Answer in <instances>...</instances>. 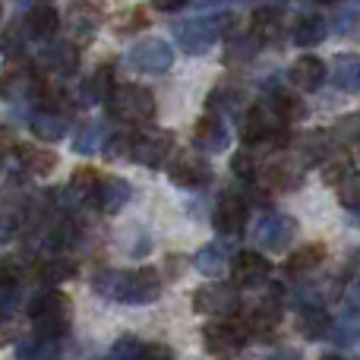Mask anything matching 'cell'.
Listing matches in <instances>:
<instances>
[{
  "label": "cell",
  "mask_w": 360,
  "mask_h": 360,
  "mask_svg": "<svg viewBox=\"0 0 360 360\" xmlns=\"http://www.w3.org/2000/svg\"><path fill=\"white\" fill-rule=\"evenodd\" d=\"M196 269L202 275H221L224 269H228V250L221 247V243H209V247H202L196 253Z\"/></svg>",
  "instance_id": "obj_34"
},
{
  "label": "cell",
  "mask_w": 360,
  "mask_h": 360,
  "mask_svg": "<svg viewBox=\"0 0 360 360\" xmlns=\"http://www.w3.org/2000/svg\"><path fill=\"white\" fill-rule=\"evenodd\" d=\"M326 73H329V70H326V63L319 60V57L304 54L291 63V86L297 89V92H316L326 82Z\"/></svg>",
  "instance_id": "obj_16"
},
{
  "label": "cell",
  "mask_w": 360,
  "mask_h": 360,
  "mask_svg": "<svg viewBox=\"0 0 360 360\" xmlns=\"http://www.w3.org/2000/svg\"><path fill=\"white\" fill-rule=\"evenodd\" d=\"M16 158H19V168L29 171V174H51L57 168L54 152L38 149V146H16Z\"/></svg>",
  "instance_id": "obj_27"
},
{
  "label": "cell",
  "mask_w": 360,
  "mask_h": 360,
  "mask_svg": "<svg viewBox=\"0 0 360 360\" xmlns=\"http://www.w3.org/2000/svg\"><path fill=\"white\" fill-rule=\"evenodd\" d=\"M136 360H174V351H171L168 345H158V342H139Z\"/></svg>",
  "instance_id": "obj_40"
},
{
  "label": "cell",
  "mask_w": 360,
  "mask_h": 360,
  "mask_svg": "<svg viewBox=\"0 0 360 360\" xmlns=\"http://www.w3.org/2000/svg\"><path fill=\"white\" fill-rule=\"evenodd\" d=\"M231 168H234V174L243 177V180H253L256 177V162H253V155H250V152H237V155L231 158Z\"/></svg>",
  "instance_id": "obj_41"
},
{
  "label": "cell",
  "mask_w": 360,
  "mask_h": 360,
  "mask_svg": "<svg viewBox=\"0 0 360 360\" xmlns=\"http://www.w3.org/2000/svg\"><path fill=\"white\" fill-rule=\"evenodd\" d=\"M262 180H266L272 190H291V186L304 184V168L288 162V158H272V162H266V168H262Z\"/></svg>",
  "instance_id": "obj_19"
},
{
  "label": "cell",
  "mask_w": 360,
  "mask_h": 360,
  "mask_svg": "<svg viewBox=\"0 0 360 360\" xmlns=\"http://www.w3.org/2000/svg\"><path fill=\"white\" fill-rule=\"evenodd\" d=\"M253 32H256V38H266V41L278 38V32H281V13L278 10H259L253 16Z\"/></svg>",
  "instance_id": "obj_35"
},
{
  "label": "cell",
  "mask_w": 360,
  "mask_h": 360,
  "mask_svg": "<svg viewBox=\"0 0 360 360\" xmlns=\"http://www.w3.org/2000/svg\"><path fill=\"white\" fill-rule=\"evenodd\" d=\"M98 174H95L92 168H79L73 174L67 186V196H60V202H89V199H95V186H98Z\"/></svg>",
  "instance_id": "obj_32"
},
{
  "label": "cell",
  "mask_w": 360,
  "mask_h": 360,
  "mask_svg": "<svg viewBox=\"0 0 360 360\" xmlns=\"http://www.w3.org/2000/svg\"><path fill=\"white\" fill-rule=\"evenodd\" d=\"M193 307L196 313H205V316H234L240 310V294H237L234 285H205L193 294Z\"/></svg>",
  "instance_id": "obj_8"
},
{
  "label": "cell",
  "mask_w": 360,
  "mask_h": 360,
  "mask_svg": "<svg viewBox=\"0 0 360 360\" xmlns=\"http://www.w3.org/2000/svg\"><path fill=\"white\" fill-rule=\"evenodd\" d=\"M171 149H174V133L149 127V130L130 133V149H127V155H130L133 162H139L143 168H165Z\"/></svg>",
  "instance_id": "obj_5"
},
{
  "label": "cell",
  "mask_w": 360,
  "mask_h": 360,
  "mask_svg": "<svg viewBox=\"0 0 360 360\" xmlns=\"http://www.w3.org/2000/svg\"><path fill=\"white\" fill-rule=\"evenodd\" d=\"M231 275H234V288H259L272 275V266H269V259L262 253L243 250L231 262Z\"/></svg>",
  "instance_id": "obj_12"
},
{
  "label": "cell",
  "mask_w": 360,
  "mask_h": 360,
  "mask_svg": "<svg viewBox=\"0 0 360 360\" xmlns=\"http://www.w3.org/2000/svg\"><path fill=\"white\" fill-rule=\"evenodd\" d=\"M278 319H281V297H278V291L266 294V297H262L259 304L247 313V326H250V329H256V332H272L275 326H278Z\"/></svg>",
  "instance_id": "obj_22"
},
{
  "label": "cell",
  "mask_w": 360,
  "mask_h": 360,
  "mask_svg": "<svg viewBox=\"0 0 360 360\" xmlns=\"http://www.w3.org/2000/svg\"><path fill=\"white\" fill-rule=\"evenodd\" d=\"M234 32V16L231 13H218V16L205 19H186V22L174 25V38L186 54H205L215 41L228 38Z\"/></svg>",
  "instance_id": "obj_2"
},
{
  "label": "cell",
  "mask_w": 360,
  "mask_h": 360,
  "mask_svg": "<svg viewBox=\"0 0 360 360\" xmlns=\"http://www.w3.org/2000/svg\"><path fill=\"white\" fill-rule=\"evenodd\" d=\"M130 63L146 73H165L174 67V48L162 38H146L130 48Z\"/></svg>",
  "instance_id": "obj_10"
},
{
  "label": "cell",
  "mask_w": 360,
  "mask_h": 360,
  "mask_svg": "<svg viewBox=\"0 0 360 360\" xmlns=\"http://www.w3.org/2000/svg\"><path fill=\"white\" fill-rule=\"evenodd\" d=\"M63 25L73 35V41H89L101 29V10L95 4H89V0H76L63 13Z\"/></svg>",
  "instance_id": "obj_11"
},
{
  "label": "cell",
  "mask_w": 360,
  "mask_h": 360,
  "mask_svg": "<svg viewBox=\"0 0 360 360\" xmlns=\"http://www.w3.org/2000/svg\"><path fill=\"white\" fill-rule=\"evenodd\" d=\"M95 291L108 300H124V304H152L162 294V278L155 269H101L95 275Z\"/></svg>",
  "instance_id": "obj_1"
},
{
  "label": "cell",
  "mask_w": 360,
  "mask_h": 360,
  "mask_svg": "<svg viewBox=\"0 0 360 360\" xmlns=\"http://www.w3.org/2000/svg\"><path fill=\"white\" fill-rule=\"evenodd\" d=\"M186 4H190V0H152V6L162 13H177V10H184Z\"/></svg>",
  "instance_id": "obj_46"
},
{
  "label": "cell",
  "mask_w": 360,
  "mask_h": 360,
  "mask_svg": "<svg viewBox=\"0 0 360 360\" xmlns=\"http://www.w3.org/2000/svg\"><path fill=\"white\" fill-rule=\"evenodd\" d=\"M202 345L215 360H234L247 345V332L234 323H209L202 329Z\"/></svg>",
  "instance_id": "obj_7"
},
{
  "label": "cell",
  "mask_w": 360,
  "mask_h": 360,
  "mask_svg": "<svg viewBox=\"0 0 360 360\" xmlns=\"http://www.w3.org/2000/svg\"><path fill=\"white\" fill-rule=\"evenodd\" d=\"M16 360H60V348L54 338H29L16 348Z\"/></svg>",
  "instance_id": "obj_33"
},
{
  "label": "cell",
  "mask_w": 360,
  "mask_h": 360,
  "mask_svg": "<svg viewBox=\"0 0 360 360\" xmlns=\"http://www.w3.org/2000/svg\"><path fill=\"white\" fill-rule=\"evenodd\" d=\"M319 360H345V357H338V354H326V357H319Z\"/></svg>",
  "instance_id": "obj_48"
},
{
  "label": "cell",
  "mask_w": 360,
  "mask_h": 360,
  "mask_svg": "<svg viewBox=\"0 0 360 360\" xmlns=\"http://www.w3.org/2000/svg\"><path fill=\"white\" fill-rule=\"evenodd\" d=\"M168 174L184 190H202V186L212 184V168L199 152H180L174 162L168 165Z\"/></svg>",
  "instance_id": "obj_9"
},
{
  "label": "cell",
  "mask_w": 360,
  "mask_h": 360,
  "mask_svg": "<svg viewBox=\"0 0 360 360\" xmlns=\"http://www.w3.org/2000/svg\"><path fill=\"white\" fill-rule=\"evenodd\" d=\"M338 143H342V146H354L357 143V117H354V114H348V117H345V127L342 124H338Z\"/></svg>",
  "instance_id": "obj_42"
},
{
  "label": "cell",
  "mask_w": 360,
  "mask_h": 360,
  "mask_svg": "<svg viewBox=\"0 0 360 360\" xmlns=\"http://www.w3.org/2000/svg\"><path fill=\"white\" fill-rule=\"evenodd\" d=\"M326 32H329L326 19L313 16V13H300L291 25V38H294V44H300V48H313V44H319L326 38Z\"/></svg>",
  "instance_id": "obj_23"
},
{
  "label": "cell",
  "mask_w": 360,
  "mask_h": 360,
  "mask_svg": "<svg viewBox=\"0 0 360 360\" xmlns=\"http://www.w3.org/2000/svg\"><path fill=\"white\" fill-rule=\"evenodd\" d=\"M294 234H297V224H294V218H288V215H269V218H262V224L256 228V243H262L266 250L278 253V250H288V243L294 240Z\"/></svg>",
  "instance_id": "obj_13"
},
{
  "label": "cell",
  "mask_w": 360,
  "mask_h": 360,
  "mask_svg": "<svg viewBox=\"0 0 360 360\" xmlns=\"http://www.w3.org/2000/svg\"><path fill=\"white\" fill-rule=\"evenodd\" d=\"M338 199L348 212H357L360 209V177L354 171H348L342 180H338Z\"/></svg>",
  "instance_id": "obj_36"
},
{
  "label": "cell",
  "mask_w": 360,
  "mask_h": 360,
  "mask_svg": "<svg viewBox=\"0 0 360 360\" xmlns=\"http://www.w3.org/2000/svg\"><path fill=\"white\" fill-rule=\"evenodd\" d=\"M70 300L57 291H41L32 297L29 304V316H32V326H35V335L38 338H60L63 332L70 329Z\"/></svg>",
  "instance_id": "obj_3"
},
{
  "label": "cell",
  "mask_w": 360,
  "mask_h": 360,
  "mask_svg": "<svg viewBox=\"0 0 360 360\" xmlns=\"http://www.w3.org/2000/svg\"><path fill=\"white\" fill-rule=\"evenodd\" d=\"M32 89H35V76L22 67H13V70H6L4 79H0V98L16 101V98H22V95H29Z\"/></svg>",
  "instance_id": "obj_31"
},
{
  "label": "cell",
  "mask_w": 360,
  "mask_h": 360,
  "mask_svg": "<svg viewBox=\"0 0 360 360\" xmlns=\"http://www.w3.org/2000/svg\"><path fill=\"white\" fill-rule=\"evenodd\" d=\"M348 171H351V162H348V158H342V162H329V168L323 171V177L329 180V184H338V180L348 174Z\"/></svg>",
  "instance_id": "obj_44"
},
{
  "label": "cell",
  "mask_w": 360,
  "mask_h": 360,
  "mask_svg": "<svg viewBox=\"0 0 360 360\" xmlns=\"http://www.w3.org/2000/svg\"><path fill=\"white\" fill-rule=\"evenodd\" d=\"M285 120L278 117L272 105H256L243 114L240 124V139L247 146H266V143H278L285 136Z\"/></svg>",
  "instance_id": "obj_6"
},
{
  "label": "cell",
  "mask_w": 360,
  "mask_h": 360,
  "mask_svg": "<svg viewBox=\"0 0 360 360\" xmlns=\"http://www.w3.org/2000/svg\"><path fill=\"white\" fill-rule=\"evenodd\" d=\"M319 4H335V0H319Z\"/></svg>",
  "instance_id": "obj_50"
},
{
  "label": "cell",
  "mask_w": 360,
  "mask_h": 360,
  "mask_svg": "<svg viewBox=\"0 0 360 360\" xmlns=\"http://www.w3.org/2000/svg\"><path fill=\"white\" fill-rule=\"evenodd\" d=\"M193 143L202 152H224L231 146V133L218 114H205V117H199L196 130H193Z\"/></svg>",
  "instance_id": "obj_14"
},
{
  "label": "cell",
  "mask_w": 360,
  "mask_h": 360,
  "mask_svg": "<svg viewBox=\"0 0 360 360\" xmlns=\"http://www.w3.org/2000/svg\"><path fill=\"white\" fill-rule=\"evenodd\" d=\"M329 329H332V319H329V313L323 310V307H304L300 310V316H297V332L304 338H310V342H316V338H326L329 335Z\"/></svg>",
  "instance_id": "obj_28"
},
{
  "label": "cell",
  "mask_w": 360,
  "mask_h": 360,
  "mask_svg": "<svg viewBox=\"0 0 360 360\" xmlns=\"http://www.w3.org/2000/svg\"><path fill=\"white\" fill-rule=\"evenodd\" d=\"M269 360H304V357H300V351H278V354H272Z\"/></svg>",
  "instance_id": "obj_47"
},
{
  "label": "cell",
  "mask_w": 360,
  "mask_h": 360,
  "mask_svg": "<svg viewBox=\"0 0 360 360\" xmlns=\"http://www.w3.org/2000/svg\"><path fill=\"white\" fill-rule=\"evenodd\" d=\"M22 275H25V269L19 259H13V256L0 259V288H16L22 281Z\"/></svg>",
  "instance_id": "obj_39"
},
{
  "label": "cell",
  "mask_w": 360,
  "mask_h": 360,
  "mask_svg": "<svg viewBox=\"0 0 360 360\" xmlns=\"http://www.w3.org/2000/svg\"><path fill=\"white\" fill-rule=\"evenodd\" d=\"M95 202L105 215H117L127 202H130V184L124 177H105L95 186Z\"/></svg>",
  "instance_id": "obj_17"
},
{
  "label": "cell",
  "mask_w": 360,
  "mask_h": 360,
  "mask_svg": "<svg viewBox=\"0 0 360 360\" xmlns=\"http://www.w3.org/2000/svg\"><path fill=\"white\" fill-rule=\"evenodd\" d=\"M44 281H67L76 275V262L73 259H63V256H57V259H51L48 266H44Z\"/></svg>",
  "instance_id": "obj_38"
},
{
  "label": "cell",
  "mask_w": 360,
  "mask_h": 360,
  "mask_svg": "<svg viewBox=\"0 0 360 360\" xmlns=\"http://www.w3.org/2000/svg\"><path fill=\"white\" fill-rule=\"evenodd\" d=\"M240 105H243V95L234 92V89H215V92L209 95V108H215V114L240 111Z\"/></svg>",
  "instance_id": "obj_37"
},
{
  "label": "cell",
  "mask_w": 360,
  "mask_h": 360,
  "mask_svg": "<svg viewBox=\"0 0 360 360\" xmlns=\"http://www.w3.org/2000/svg\"><path fill=\"white\" fill-rule=\"evenodd\" d=\"M19 48H22V41H19V32L16 29H6L4 35H0V51H4V54H10V51H13V54H16Z\"/></svg>",
  "instance_id": "obj_45"
},
{
  "label": "cell",
  "mask_w": 360,
  "mask_h": 360,
  "mask_svg": "<svg viewBox=\"0 0 360 360\" xmlns=\"http://www.w3.org/2000/svg\"><path fill=\"white\" fill-rule=\"evenodd\" d=\"M105 360H108V357H105Z\"/></svg>",
  "instance_id": "obj_51"
},
{
  "label": "cell",
  "mask_w": 360,
  "mask_h": 360,
  "mask_svg": "<svg viewBox=\"0 0 360 360\" xmlns=\"http://www.w3.org/2000/svg\"><path fill=\"white\" fill-rule=\"evenodd\" d=\"M57 29H60V13L54 6H35V10L25 13V35L35 38V41L54 38Z\"/></svg>",
  "instance_id": "obj_20"
},
{
  "label": "cell",
  "mask_w": 360,
  "mask_h": 360,
  "mask_svg": "<svg viewBox=\"0 0 360 360\" xmlns=\"http://www.w3.org/2000/svg\"><path fill=\"white\" fill-rule=\"evenodd\" d=\"M111 89H114V70L108 67V63H101V67L82 82V101H86V105H105Z\"/></svg>",
  "instance_id": "obj_26"
},
{
  "label": "cell",
  "mask_w": 360,
  "mask_h": 360,
  "mask_svg": "<svg viewBox=\"0 0 360 360\" xmlns=\"http://www.w3.org/2000/svg\"><path fill=\"white\" fill-rule=\"evenodd\" d=\"M13 310H16V291L13 288H0V323L13 319Z\"/></svg>",
  "instance_id": "obj_43"
},
{
  "label": "cell",
  "mask_w": 360,
  "mask_h": 360,
  "mask_svg": "<svg viewBox=\"0 0 360 360\" xmlns=\"http://www.w3.org/2000/svg\"><path fill=\"white\" fill-rule=\"evenodd\" d=\"M212 221H215L218 234H228V237L243 234V228H247V202H243L240 196H224L221 202H218Z\"/></svg>",
  "instance_id": "obj_15"
},
{
  "label": "cell",
  "mask_w": 360,
  "mask_h": 360,
  "mask_svg": "<svg viewBox=\"0 0 360 360\" xmlns=\"http://www.w3.org/2000/svg\"><path fill=\"white\" fill-rule=\"evenodd\" d=\"M108 136H111V127H108L105 120H89V124L76 133L73 149L79 152V155H92V152L101 149V143H108Z\"/></svg>",
  "instance_id": "obj_30"
},
{
  "label": "cell",
  "mask_w": 360,
  "mask_h": 360,
  "mask_svg": "<svg viewBox=\"0 0 360 360\" xmlns=\"http://www.w3.org/2000/svg\"><path fill=\"white\" fill-rule=\"evenodd\" d=\"M326 262V247L323 243H304L288 256V275H310Z\"/></svg>",
  "instance_id": "obj_24"
},
{
  "label": "cell",
  "mask_w": 360,
  "mask_h": 360,
  "mask_svg": "<svg viewBox=\"0 0 360 360\" xmlns=\"http://www.w3.org/2000/svg\"><path fill=\"white\" fill-rule=\"evenodd\" d=\"M0 16H4V0H0Z\"/></svg>",
  "instance_id": "obj_49"
},
{
  "label": "cell",
  "mask_w": 360,
  "mask_h": 360,
  "mask_svg": "<svg viewBox=\"0 0 360 360\" xmlns=\"http://www.w3.org/2000/svg\"><path fill=\"white\" fill-rule=\"evenodd\" d=\"M300 155H304V165H323L329 162L332 155V133L326 130H313L300 139Z\"/></svg>",
  "instance_id": "obj_29"
},
{
  "label": "cell",
  "mask_w": 360,
  "mask_h": 360,
  "mask_svg": "<svg viewBox=\"0 0 360 360\" xmlns=\"http://www.w3.org/2000/svg\"><path fill=\"white\" fill-rule=\"evenodd\" d=\"M332 82H335V89L338 92H345V95H357L360 92V60H357V54L335 57Z\"/></svg>",
  "instance_id": "obj_25"
},
{
  "label": "cell",
  "mask_w": 360,
  "mask_h": 360,
  "mask_svg": "<svg viewBox=\"0 0 360 360\" xmlns=\"http://www.w3.org/2000/svg\"><path fill=\"white\" fill-rule=\"evenodd\" d=\"M67 130H70L67 117L60 111H54V108H41V111L32 114V133L41 143H57V139L67 136Z\"/></svg>",
  "instance_id": "obj_21"
},
{
  "label": "cell",
  "mask_w": 360,
  "mask_h": 360,
  "mask_svg": "<svg viewBox=\"0 0 360 360\" xmlns=\"http://www.w3.org/2000/svg\"><path fill=\"white\" fill-rule=\"evenodd\" d=\"M108 108L111 117L124 124H146L155 117V95L146 86H114L108 95Z\"/></svg>",
  "instance_id": "obj_4"
},
{
  "label": "cell",
  "mask_w": 360,
  "mask_h": 360,
  "mask_svg": "<svg viewBox=\"0 0 360 360\" xmlns=\"http://www.w3.org/2000/svg\"><path fill=\"white\" fill-rule=\"evenodd\" d=\"M41 63L60 76H73L79 67V48H76V41H51L48 51L41 54Z\"/></svg>",
  "instance_id": "obj_18"
}]
</instances>
